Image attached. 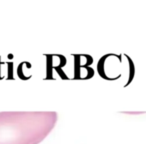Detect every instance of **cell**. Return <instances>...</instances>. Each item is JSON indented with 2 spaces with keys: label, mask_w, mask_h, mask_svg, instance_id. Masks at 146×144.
<instances>
[{
  "label": "cell",
  "mask_w": 146,
  "mask_h": 144,
  "mask_svg": "<svg viewBox=\"0 0 146 144\" xmlns=\"http://www.w3.org/2000/svg\"><path fill=\"white\" fill-rule=\"evenodd\" d=\"M54 111L0 112V144H39L54 128Z\"/></svg>",
  "instance_id": "6da1fadb"
}]
</instances>
